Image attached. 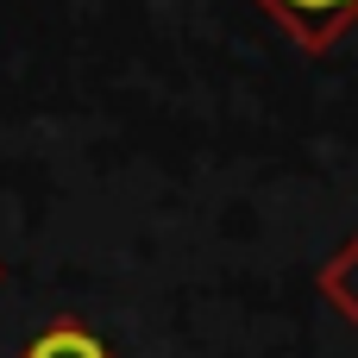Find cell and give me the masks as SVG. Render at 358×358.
Wrapping results in <instances>:
<instances>
[{
  "label": "cell",
  "mask_w": 358,
  "mask_h": 358,
  "mask_svg": "<svg viewBox=\"0 0 358 358\" xmlns=\"http://www.w3.org/2000/svg\"><path fill=\"white\" fill-rule=\"evenodd\" d=\"M252 6L271 13L302 57H327L358 25V0H252Z\"/></svg>",
  "instance_id": "6da1fadb"
},
{
  "label": "cell",
  "mask_w": 358,
  "mask_h": 358,
  "mask_svg": "<svg viewBox=\"0 0 358 358\" xmlns=\"http://www.w3.org/2000/svg\"><path fill=\"white\" fill-rule=\"evenodd\" d=\"M13 358H113V346H107L88 321H69V315H63V321H50L44 334H31Z\"/></svg>",
  "instance_id": "7a4b0ae2"
},
{
  "label": "cell",
  "mask_w": 358,
  "mask_h": 358,
  "mask_svg": "<svg viewBox=\"0 0 358 358\" xmlns=\"http://www.w3.org/2000/svg\"><path fill=\"white\" fill-rule=\"evenodd\" d=\"M315 289L327 296V308H334L340 321H352V327H358V233H352V239H340V252L321 264Z\"/></svg>",
  "instance_id": "3957f363"
},
{
  "label": "cell",
  "mask_w": 358,
  "mask_h": 358,
  "mask_svg": "<svg viewBox=\"0 0 358 358\" xmlns=\"http://www.w3.org/2000/svg\"><path fill=\"white\" fill-rule=\"evenodd\" d=\"M0 283H6V264H0Z\"/></svg>",
  "instance_id": "277c9868"
}]
</instances>
